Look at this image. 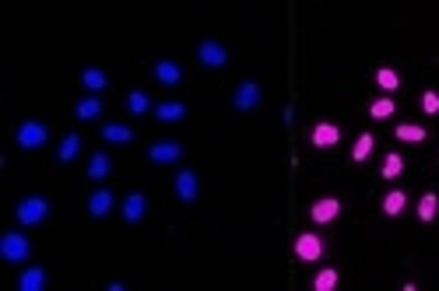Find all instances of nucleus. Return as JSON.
I'll use <instances>...</instances> for the list:
<instances>
[{
    "label": "nucleus",
    "instance_id": "nucleus-1",
    "mask_svg": "<svg viewBox=\"0 0 439 291\" xmlns=\"http://www.w3.org/2000/svg\"><path fill=\"white\" fill-rule=\"evenodd\" d=\"M292 253H295V260H299V263H316V260H323L327 242H323V235H320V232H299V235H295V242H292Z\"/></svg>",
    "mask_w": 439,
    "mask_h": 291
},
{
    "label": "nucleus",
    "instance_id": "nucleus-2",
    "mask_svg": "<svg viewBox=\"0 0 439 291\" xmlns=\"http://www.w3.org/2000/svg\"><path fill=\"white\" fill-rule=\"evenodd\" d=\"M0 256H4L8 263H15V267L29 263V256H32L29 235H25V232H8L4 239H0Z\"/></svg>",
    "mask_w": 439,
    "mask_h": 291
},
{
    "label": "nucleus",
    "instance_id": "nucleus-3",
    "mask_svg": "<svg viewBox=\"0 0 439 291\" xmlns=\"http://www.w3.org/2000/svg\"><path fill=\"white\" fill-rule=\"evenodd\" d=\"M15 141H18V148H22V151H39V148H46L50 130H46V123H39V120H25V123L18 127Z\"/></svg>",
    "mask_w": 439,
    "mask_h": 291
},
{
    "label": "nucleus",
    "instance_id": "nucleus-4",
    "mask_svg": "<svg viewBox=\"0 0 439 291\" xmlns=\"http://www.w3.org/2000/svg\"><path fill=\"white\" fill-rule=\"evenodd\" d=\"M15 218H18V225H25V228L43 225V221L50 218V200H46V197H25V200L18 204Z\"/></svg>",
    "mask_w": 439,
    "mask_h": 291
},
{
    "label": "nucleus",
    "instance_id": "nucleus-5",
    "mask_svg": "<svg viewBox=\"0 0 439 291\" xmlns=\"http://www.w3.org/2000/svg\"><path fill=\"white\" fill-rule=\"evenodd\" d=\"M341 211H344V204L337 197H320V200L309 204V221L313 225H334L341 218Z\"/></svg>",
    "mask_w": 439,
    "mask_h": 291
},
{
    "label": "nucleus",
    "instance_id": "nucleus-6",
    "mask_svg": "<svg viewBox=\"0 0 439 291\" xmlns=\"http://www.w3.org/2000/svg\"><path fill=\"white\" fill-rule=\"evenodd\" d=\"M309 144H313L316 151H330V148H337V144H341V127L330 123V120H320V123L309 130Z\"/></svg>",
    "mask_w": 439,
    "mask_h": 291
},
{
    "label": "nucleus",
    "instance_id": "nucleus-7",
    "mask_svg": "<svg viewBox=\"0 0 439 291\" xmlns=\"http://www.w3.org/2000/svg\"><path fill=\"white\" fill-rule=\"evenodd\" d=\"M197 60H200L207 71H222V67L229 64V50H225L222 43H214V39H204V43L197 46Z\"/></svg>",
    "mask_w": 439,
    "mask_h": 291
},
{
    "label": "nucleus",
    "instance_id": "nucleus-8",
    "mask_svg": "<svg viewBox=\"0 0 439 291\" xmlns=\"http://www.w3.org/2000/svg\"><path fill=\"white\" fill-rule=\"evenodd\" d=\"M260 99H264L260 85H257V81H243V85L232 92V109H236V113H253V109L260 106Z\"/></svg>",
    "mask_w": 439,
    "mask_h": 291
},
{
    "label": "nucleus",
    "instance_id": "nucleus-9",
    "mask_svg": "<svg viewBox=\"0 0 439 291\" xmlns=\"http://www.w3.org/2000/svg\"><path fill=\"white\" fill-rule=\"evenodd\" d=\"M148 158H151L155 165H172V162L183 158V144H179V141H155V144L148 148Z\"/></svg>",
    "mask_w": 439,
    "mask_h": 291
},
{
    "label": "nucleus",
    "instance_id": "nucleus-10",
    "mask_svg": "<svg viewBox=\"0 0 439 291\" xmlns=\"http://www.w3.org/2000/svg\"><path fill=\"white\" fill-rule=\"evenodd\" d=\"M172 186H176V197H179L183 204H197V197H200V183H197V172H190V169L176 172Z\"/></svg>",
    "mask_w": 439,
    "mask_h": 291
},
{
    "label": "nucleus",
    "instance_id": "nucleus-11",
    "mask_svg": "<svg viewBox=\"0 0 439 291\" xmlns=\"http://www.w3.org/2000/svg\"><path fill=\"white\" fill-rule=\"evenodd\" d=\"M120 211H123V221H127V225H137V221L148 214V197H144V193H127V200H123Z\"/></svg>",
    "mask_w": 439,
    "mask_h": 291
},
{
    "label": "nucleus",
    "instance_id": "nucleus-12",
    "mask_svg": "<svg viewBox=\"0 0 439 291\" xmlns=\"http://www.w3.org/2000/svg\"><path fill=\"white\" fill-rule=\"evenodd\" d=\"M155 81L172 88V85L183 81V67H179L176 60H158V64H155Z\"/></svg>",
    "mask_w": 439,
    "mask_h": 291
},
{
    "label": "nucleus",
    "instance_id": "nucleus-13",
    "mask_svg": "<svg viewBox=\"0 0 439 291\" xmlns=\"http://www.w3.org/2000/svg\"><path fill=\"white\" fill-rule=\"evenodd\" d=\"M113 204H116L113 190H95V193L88 197V214H92V218H106V214L113 211Z\"/></svg>",
    "mask_w": 439,
    "mask_h": 291
},
{
    "label": "nucleus",
    "instance_id": "nucleus-14",
    "mask_svg": "<svg viewBox=\"0 0 439 291\" xmlns=\"http://www.w3.org/2000/svg\"><path fill=\"white\" fill-rule=\"evenodd\" d=\"M81 85H85V92H88V95H99V92H106L109 78H106V71H102V67H85V71H81Z\"/></svg>",
    "mask_w": 439,
    "mask_h": 291
},
{
    "label": "nucleus",
    "instance_id": "nucleus-15",
    "mask_svg": "<svg viewBox=\"0 0 439 291\" xmlns=\"http://www.w3.org/2000/svg\"><path fill=\"white\" fill-rule=\"evenodd\" d=\"M109 172H113V158H109L106 151H95L92 162H88V179H92V183H102V179H109Z\"/></svg>",
    "mask_w": 439,
    "mask_h": 291
},
{
    "label": "nucleus",
    "instance_id": "nucleus-16",
    "mask_svg": "<svg viewBox=\"0 0 439 291\" xmlns=\"http://www.w3.org/2000/svg\"><path fill=\"white\" fill-rule=\"evenodd\" d=\"M18 288L22 291H43L46 288V270L43 267H25L22 277H18Z\"/></svg>",
    "mask_w": 439,
    "mask_h": 291
},
{
    "label": "nucleus",
    "instance_id": "nucleus-17",
    "mask_svg": "<svg viewBox=\"0 0 439 291\" xmlns=\"http://www.w3.org/2000/svg\"><path fill=\"white\" fill-rule=\"evenodd\" d=\"M102 141L106 144H130L134 141V130L127 123H106L102 127Z\"/></svg>",
    "mask_w": 439,
    "mask_h": 291
},
{
    "label": "nucleus",
    "instance_id": "nucleus-18",
    "mask_svg": "<svg viewBox=\"0 0 439 291\" xmlns=\"http://www.w3.org/2000/svg\"><path fill=\"white\" fill-rule=\"evenodd\" d=\"M393 137H397V141H407V144H421V141L428 137V130H425L421 123H397V127H393Z\"/></svg>",
    "mask_w": 439,
    "mask_h": 291
},
{
    "label": "nucleus",
    "instance_id": "nucleus-19",
    "mask_svg": "<svg viewBox=\"0 0 439 291\" xmlns=\"http://www.w3.org/2000/svg\"><path fill=\"white\" fill-rule=\"evenodd\" d=\"M337 284H341L337 267H323V270H316V277L309 281V288H313V291H334Z\"/></svg>",
    "mask_w": 439,
    "mask_h": 291
},
{
    "label": "nucleus",
    "instance_id": "nucleus-20",
    "mask_svg": "<svg viewBox=\"0 0 439 291\" xmlns=\"http://www.w3.org/2000/svg\"><path fill=\"white\" fill-rule=\"evenodd\" d=\"M74 116H78V120H85V123H88V120H99V116H102V99H99V95L81 99V102L74 106Z\"/></svg>",
    "mask_w": 439,
    "mask_h": 291
},
{
    "label": "nucleus",
    "instance_id": "nucleus-21",
    "mask_svg": "<svg viewBox=\"0 0 439 291\" xmlns=\"http://www.w3.org/2000/svg\"><path fill=\"white\" fill-rule=\"evenodd\" d=\"M393 113H397L393 95H379V99H372V102H369V120H390Z\"/></svg>",
    "mask_w": 439,
    "mask_h": 291
},
{
    "label": "nucleus",
    "instance_id": "nucleus-22",
    "mask_svg": "<svg viewBox=\"0 0 439 291\" xmlns=\"http://www.w3.org/2000/svg\"><path fill=\"white\" fill-rule=\"evenodd\" d=\"M183 116H186L183 102H162V106H155V120L158 123H179Z\"/></svg>",
    "mask_w": 439,
    "mask_h": 291
},
{
    "label": "nucleus",
    "instance_id": "nucleus-23",
    "mask_svg": "<svg viewBox=\"0 0 439 291\" xmlns=\"http://www.w3.org/2000/svg\"><path fill=\"white\" fill-rule=\"evenodd\" d=\"M404 207H407V193H404V190H390V193L383 197V214H386V218H400Z\"/></svg>",
    "mask_w": 439,
    "mask_h": 291
},
{
    "label": "nucleus",
    "instance_id": "nucleus-24",
    "mask_svg": "<svg viewBox=\"0 0 439 291\" xmlns=\"http://www.w3.org/2000/svg\"><path fill=\"white\" fill-rule=\"evenodd\" d=\"M151 109V99H148V92H141V88H130L127 92V113L130 116H144Z\"/></svg>",
    "mask_w": 439,
    "mask_h": 291
},
{
    "label": "nucleus",
    "instance_id": "nucleus-25",
    "mask_svg": "<svg viewBox=\"0 0 439 291\" xmlns=\"http://www.w3.org/2000/svg\"><path fill=\"white\" fill-rule=\"evenodd\" d=\"M376 85H379L383 95H393V92L400 88V74H397L393 67H379V71H376Z\"/></svg>",
    "mask_w": 439,
    "mask_h": 291
},
{
    "label": "nucleus",
    "instance_id": "nucleus-26",
    "mask_svg": "<svg viewBox=\"0 0 439 291\" xmlns=\"http://www.w3.org/2000/svg\"><path fill=\"white\" fill-rule=\"evenodd\" d=\"M400 172H404V155H400V151H390V155L383 158V169H379V176H383L386 183H393Z\"/></svg>",
    "mask_w": 439,
    "mask_h": 291
},
{
    "label": "nucleus",
    "instance_id": "nucleus-27",
    "mask_svg": "<svg viewBox=\"0 0 439 291\" xmlns=\"http://www.w3.org/2000/svg\"><path fill=\"white\" fill-rule=\"evenodd\" d=\"M435 214H439V197L435 193H421V200H418V221L428 225V221H435Z\"/></svg>",
    "mask_w": 439,
    "mask_h": 291
},
{
    "label": "nucleus",
    "instance_id": "nucleus-28",
    "mask_svg": "<svg viewBox=\"0 0 439 291\" xmlns=\"http://www.w3.org/2000/svg\"><path fill=\"white\" fill-rule=\"evenodd\" d=\"M78 151H81V137H78V134H67V137L60 141V148H57V158L67 165V162L78 158Z\"/></svg>",
    "mask_w": 439,
    "mask_h": 291
},
{
    "label": "nucleus",
    "instance_id": "nucleus-29",
    "mask_svg": "<svg viewBox=\"0 0 439 291\" xmlns=\"http://www.w3.org/2000/svg\"><path fill=\"white\" fill-rule=\"evenodd\" d=\"M372 148H376V137H372V134H358V137H355V148H351V162H365V158L372 155Z\"/></svg>",
    "mask_w": 439,
    "mask_h": 291
},
{
    "label": "nucleus",
    "instance_id": "nucleus-30",
    "mask_svg": "<svg viewBox=\"0 0 439 291\" xmlns=\"http://www.w3.org/2000/svg\"><path fill=\"white\" fill-rule=\"evenodd\" d=\"M421 113L435 116L439 113V92H421Z\"/></svg>",
    "mask_w": 439,
    "mask_h": 291
}]
</instances>
